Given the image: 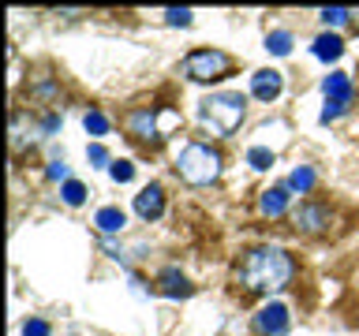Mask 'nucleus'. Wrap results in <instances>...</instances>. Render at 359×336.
Returning <instances> with one entry per match:
<instances>
[{"instance_id":"obj_1","label":"nucleus","mask_w":359,"mask_h":336,"mask_svg":"<svg viewBox=\"0 0 359 336\" xmlns=\"http://www.w3.org/2000/svg\"><path fill=\"white\" fill-rule=\"evenodd\" d=\"M292 273H296V265L280 246H255L236 265V280L247 291H280L292 280Z\"/></svg>"},{"instance_id":"obj_2","label":"nucleus","mask_w":359,"mask_h":336,"mask_svg":"<svg viewBox=\"0 0 359 336\" xmlns=\"http://www.w3.org/2000/svg\"><path fill=\"white\" fill-rule=\"evenodd\" d=\"M243 116H247L243 94H213L198 105V120L206 123L213 134H221V139H229V134L243 123Z\"/></svg>"},{"instance_id":"obj_3","label":"nucleus","mask_w":359,"mask_h":336,"mask_svg":"<svg viewBox=\"0 0 359 336\" xmlns=\"http://www.w3.org/2000/svg\"><path fill=\"white\" fill-rule=\"evenodd\" d=\"M176 172L184 176L191 187H206L221 176V153L206 142H187L176 157Z\"/></svg>"},{"instance_id":"obj_4","label":"nucleus","mask_w":359,"mask_h":336,"mask_svg":"<svg viewBox=\"0 0 359 336\" xmlns=\"http://www.w3.org/2000/svg\"><path fill=\"white\" fill-rule=\"evenodd\" d=\"M229 67H232V60L221 49H195L184 60V75L191 83H213V78L229 75Z\"/></svg>"},{"instance_id":"obj_5","label":"nucleus","mask_w":359,"mask_h":336,"mask_svg":"<svg viewBox=\"0 0 359 336\" xmlns=\"http://www.w3.org/2000/svg\"><path fill=\"white\" fill-rule=\"evenodd\" d=\"M161 123L165 127H172V123H180V116L172 108H165V112H154V108H139V112H131L128 116V131L135 134V139H165V131H161Z\"/></svg>"},{"instance_id":"obj_6","label":"nucleus","mask_w":359,"mask_h":336,"mask_svg":"<svg viewBox=\"0 0 359 336\" xmlns=\"http://www.w3.org/2000/svg\"><path fill=\"white\" fill-rule=\"evenodd\" d=\"M255 332L258 336H285L288 332V307L285 302H266L255 314Z\"/></svg>"},{"instance_id":"obj_7","label":"nucleus","mask_w":359,"mask_h":336,"mask_svg":"<svg viewBox=\"0 0 359 336\" xmlns=\"http://www.w3.org/2000/svg\"><path fill=\"white\" fill-rule=\"evenodd\" d=\"M292 220H296V228H299V232L318 235V232L330 228V209H325V206H314V202H303V206L292 213Z\"/></svg>"},{"instance_id":"obj_8","label":"nucleus","mask_w":359,"mask_h":336,"mask_svg":"<svg viewBox=\"0 0 359 336\" xmlns=\"http://www.w3.org/2000/svg\"><path fill=\"white\" fill-rule=\"evenodd\" d=\"M135 213H139L142 220H157L165 213V190L150 183V187H142L139 195H135Z\"/></svg>"},{"instance_id":"obj_9","label":"nucleus","mask_w":359,"mask_h":336,"mask_svg":"<svg viewBox=\"0 0 359 336\" xmlns=\"http://www.w3.org/2000/svg\"><path fill=\"white\" fill-rule=\"evenodd\" d=\"M280 90H285V78L273 67H262V71L251 75V94L258 101H273V97H280Z\"/></svg>"},{"instance_id":"obj_10","label":"nucleus","mask_w":359,"mask_h":336,"mask_svg":"<svg viewBox=\"0 0 359 336\" xmlns=\"http://www.w3.org/2000/svg\"><path fill=\"white\" fill-rule=\"evenodd\" d=\"M325 101H333V105H352V78H348L344 71H333V75H325Z\"/></svg>"},{"instance_id":"obj_11","label":"nucleus","mask_w":359,"mask_h":336,"mask_svg":"<svg viewBox=\"0 0 359 336\" xmlns=\"http://www.w3.org/2000/svg\"><path fill=\"white\" fill-rule=\"evenodd\" d=\"M157 284H161V295H168V299L191 295V284H187V276L180 273V269H165V273L157 276Z\"/></svg>"},{"instance_id":"obj_12","label":"nucleus","mask_w":359,"mask_h":336,"mask_svg":"<svg viewBox=\"0 0 359 336\" xmlns=\"http://www.w3.org/2000/svg\"><path fill=\"white\" fill-rule=\"evenodd\" d=\"M94 224L105 235H116V232H123V224H128V217H123V209H116V206H101L97 209V217H94Z\"/></svg>"},{"instance_id":"obj_13","label":"nucleus","mask_w":359,"mask_h":336,"mask_svg":"<svg viewBox=\"0 0 359 336\" xmlns=\"http://www.w3.org/2000/svg\"><path fill=\"white\" fill-rule=\"evenodd\" d=\"M285 209H288V183L285 187H269L262 195V213L266 217H280Z\"/></svg>"},{"instance_id":"obj_14","label":"nucleus","mask_w":359,"mask_h":336,"mask_svg":"<svg viewBox=\"0 0 359 336\" xmlns=\"http://www.w3.org/2000/svg\"><path fill=\"white\" fill-rule=\"evenodd\" d=\"M341 52H344V41L337 38V34H322V38L314 41V56H318V60H337Z\"/></svg>"},{"instance_id":"obj_15","label":"nucleus","mask_w":359,"mask_h":336,"mask_svg":"<svg viewBox=\"0 0 359 336\" xmlns=\"http://www.w3.org/2000/svg\"><path fill=\"white\" fill-rule=\"evenodd\" d=\"M311 187H314V168H307V164H299L296 172L288 176V190H299V195H307Z\"/></svg>"},{"instance_id":"obj_16","label":"nucleus","mask_w":359,"mask_h":336,"mask_svg":"<svg viewBox=\"0 0 359 336\" xmlns=\"http://www.w3.org/2000/svg\"><path fill=\"white\" fill-rule=\"evenodd\" d=\"M266 49L273 52V56H288V52H292V34H288V30H273V34L266 38Z\"/></svg>"},{"instance_id":"obj_17","label":"nucleus","mask_w":359,"mask_h":336,"mask_svg":"<svg viewBox=\"0 0 359 336\" xmlns=\"http://www.w3.org/2000/svg\"><path fill=\"white\" fill-rule=\"evenodd\" d=\"M60 195H64L67 206H83V202H86V187L79 183V179H67V183L60 187Z\"/></svg>"},{"instance_id":"obj_18","label":"nucleus","mask_w":359,"mask_h":336,"mask_svg":"<svg viewBox=\"0 0 359 336\" xmlns=\"http://www.w3.org/2000/svg\"><path fill=\"white\" fill-rule=\"evenodd\" d=\"M247 161H251V168H258V172H266V168L273 164V153H269L266 146H251V150H247Z\"/></svg>"},{"instance_id":"obj_19","label":"nucleus","mask_w":359,"mask_h":336,"mask_svg":"<svg viewBox=\"0 0 359 336\" xmlns=\"http://www.w3.org/2000/svg\"><path fill=\"white\" fill-rule=\"evenodd\" d=\"M348 19H352V11H348V8H325V11H322V22H325V27H344Z\"/></svg>"},{"instance_id":"obj_20","label":"nucleus","mask_w":359,"mask_h":336,"mask_svg":"<svg viewBox=\"0 0 359 336\" xmlns=\"http://www.w3.org/2000/svg\"><path fill=\"white\" fill-rule=\"evenodd\" d=\"M109 172H112V179H116V183H128V179L135 176V164H131V161H112Z\"/></svg>"},{"instance_id":"obj_21","label":"nucleus","mask_w":359,"mask_h":336,"mask_svg":"<svg viewBox=\"0 0 359 336\" xmlns=\"http://www.w3.org/2000/svg\"><path fill=\"white\" fill-rule=\"evenodd\" d=\"M165 22H168V27H187V22H191V8H168Z\"/></svg>"},{"instance_id":"obj_22","label":"nucleus","mask_w":359,"mask_h":336,"mask_svg":"<svg viewBox=\"0 0 359 336\" xmlns=\"http://www.w3.org/2000/svg\"><path fill=\"white\" fill-rule=\"evenodd\" d=\"M83 123H86V131H90V134H105V131H109V120L101 116V112H86V120H83Z\"/></svg>"},{"instance_id":"obj_23","label":"nucleus","mask_w":359,"mask_h":336,"mask_svg":"<svg viewBox=\"0 0 359 336\" xmlns=\"http://www.w3.org/2000/svg\"><path fill=\"white\" fill-rule=\"evenodd\" d=\"M22 336H49V321H41V318H30L27 325H22Z\"/></svg>"},{"instance_id":"obj_24","label":"nucleus","mask_w":359,"mask_h":336,"mask_svg":"<svg viewBox=\"0 0 359 336\" xmlns=\"http://www.w3.org/2000/svg\"><path fill=\"white\" fill-rule=\"evenodd\" d=\"M86 157H90V161H94L97 168H101V164H109V150H105V146H97V142L86 150Z\"/></svg>"},{"instance_id":"obj_25","label":"nucleus","mask_w":359,"mask_h":336,"mask_svg":"<svg viewBox=\"0 0 359 336\" xmlns=\"http://www.w3.org/2000/svg\"><path fill=\"white\" fill-rule=\"evenodd\" d=\"M49 179H64L67 183V164L64 161H49Z\"/></svg>"},{"instance_id":"obj_26","label":"nucleus","mask_w":359,"mask_h":336,"mask_svg":"<svg viewBox=\"0 0 359 336\" xmlns=\"http://www.w3.org/2000/svg\"><path fill=\"white\" fill-rule=\"evenodd\" d=\"M352 15H355V22H359V11H352Z\"/></svg>"}]
</instances>
